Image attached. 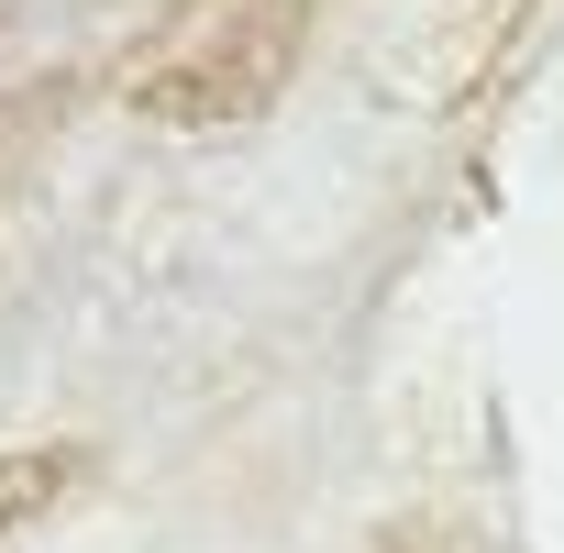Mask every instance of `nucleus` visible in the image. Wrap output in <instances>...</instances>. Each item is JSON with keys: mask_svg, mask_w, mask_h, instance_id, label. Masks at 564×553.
Instances as JSON below:
<instances>
[{"mask_svg": "<svg viewBox=\"0 0 564 553\" xmlns=\"http://www.w3.org/2000/svg\"><path fill=\"white\" fill-rule=\"evenodd\" d=\"M78 476H89V454H67V443H45V454H12V465H0V531H23L34 509H56Z\"/></svg>", "mask_w": 564, "mask_h": 553, "instance_id": "nucleus-2", "label": "nucleus"}, {"mask_svg": "<svg viewBox=\"0 0 564 553\" xmlns=\"http://www.w3.org/2000/svg\"><path fill=\"white\" fill-rule=\"evenodd\" d=\"M300 45H311V0H210V12H188L133 67V111H155V122H243V111H265L289 89Z\"/></svg>", "mask_w": 564, "mask_h": 553, "instance_id": "nucleus-1", "label": "nucleus"}]
</instances>
